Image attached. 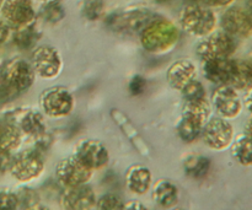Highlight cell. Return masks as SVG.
<instances>
[{"mask_svg": "<svg viewBox=\"0 0 252 210\" xmlns=\"http://www.w3.org/2000/svg\"><path fill=\"white\" fill-rule=\"evenodd\" d=\"M126 203L118 196L107 193L96 201V210H125Z\"/></svg>", "mask_w": 252, "mask_h": 210, "instance_id": "30", "label": "cell"}, {"mask_svg": "<svg viewBox=\"0 0 252 210\" xmlns=\"http://www.w3.org/2000/svg\"><path fill=\"white\" fill-rule=\"evenodd\" d=\"M234 59L220 58L203 60L202 71L204 78L216 85H229L233 74Z\"/></svg>", "mask_w": 252, "mask_h": 210, "instance_id": "17", "label": "cell"}, {"mask_svg": "<svg viewBox=\"0 0 252 210\" xmlns=\"http://www.w3.org/2000/svg\"><path fill=\"white\" fill-rule=\"evenodd\" d=\"M245 134L248 135V137H250L252 139V118H250V120H249L248 123H246L245 125Z\"/></svg>", "mask_w": 252, "mask_h": 210, "instance_id": "41", "label": "cell"}, {"mask_svg": "<svg viewBox=\"0 0 252 210\" xmlns=\"http://www.w3.org/2000/svg\"><path fill=\"white\" fill-rule=\"evenodd\" d=\"M139 39L148 53H167L179 41V30L170 20L153 19L139 32Z\"/></svg>", "mask_w": 252, "mask_h": 210, "instance_id": "1", "label": "cell"}, {"mask_svg": "<svg viewBox=\"0 0 252 210\" xmlns=\"http://www.w3.org/2000/svg\"><path fill=\"white\" fill-rule=\"evenodd\" d=\"M16 194L17 198H19V207H22L24 210L39 203L38 193L36 191H33L32 188H29V187L20 188L16 192Z\"/></svg>", "mask_w": 252, "mask_h": 210, "instance_id": "32", "label": "cell"}, {"mask_svg": "<svg viewBox=\"0 0 252 210\" xmlns=\"http://www.w3.org/2000/svg\"><path fill=\"white\" fill-rule=\"evenodd\" d=\"M43 1H44V2H46V4H47V2H53V1H59V0H43Z\"/></svg>", "mask_w": 252, "mask_h": 210, "instance_id": "43", "label": "cell"}, {"mask_svg": "<svg viewBox=\"0 0 252 210\" xmlns=\"http://www.w3.org/2000/svg\"><path fill=\"white\" fill-rule=\"evenodd\" d=\"M103 0H84L81 4V15L89 21H95L103 14Z\"/></svg>", "mask_w": 252, "mask_h": 210, "instance_id": "29", "label": "cell"}, {"mask_svg": "<svg viewBox=\"0 0 252 210\" xmlns=\"http://www.w3.org/2000/svg\"><path fill=\"white\" fill-rule=\"evenodd\" d=\"M145 88H147V80H145L143 76L135 75L133 76V79L129 83V92L130 95L138 96L142 95L144 92Z\"/></svg>", "mask_w": 252, "mask_h": 210, "instance_id": "34", "label": "cell"}, {"mask_svg": "<svg viewBox=\"0 0 252 210\" xmlns=\"http://www.w3.org/2000/svg\"><path fill=\"white\" fill-rule=\"evenodd\" d=\"M211 101L217 115L225 120H234L243 111V101L236 89L230 85H219L212 93Z\"/></svg>", "mask_w": 252, "mask_h": 210, "instance_id": "11", "label": "cell"}, {"mask_svg": "<svg viewBox=\"0 0 252 210\" xmlns=\"http://www.w3.org/2000/svg\"><path fill=\"white\" fill-rule=\"evenodd\" d=\"M30 63L36 76L44 80L57 78L63 69V59L61 53L56 47L48 44L36 47L31 54Z\"/></svg>", "mask_w": 252, "mask_h": 210, "instance_id": "6", "label": "cell"}, {"mask_svg": "<svg viewBox=\"0 0 252 210\" xmlns=\"http://www.w3.org/2000/svg\"><path fill=\"white\" fill-rule=\"evenodd\" d=\"M7 122L12 123L22 135L36 139L47 132V124L43 113L32 108L17 110L7 116Z\"/></svg>", "mask_w": 252, "mask_h": 210, "instance_id": "13", "label": "cell"}, {"mask_svg": "<svg viewBox=\"0 0 252 210\" xmlns=\"http://www.w3.org/2000/svg\"><path fill=\"white\" fill-rule=\"evenodd\" d=\"M36 74L31 63L22 58L0 60V84L9 88L17 96L27 91L34 83Z\"/></svg>", "mask_w": 252, "mask_h": 210, "instance_id": "2", "label": "cell"}, {"mask_svg": "<svg viewBox=\"0 0 252 210\" xmlns=\"http://www.w3.org/2000/svg\"><path fill=\"white\" fill-rule=\"evenodd\" d=\"M44 170L43 156L36 149L22 150L12 156L9 172L16 181L27 183L38 179Z\"/></svg>", "mask_w": 252, "mask_h": 210, "instance_id": "4", "label": "cell"}, {"mask_svg": "<svg viewBox=\"0 0 252 210\" xmlns=\"http://www.w3.org/2000/svg\"><path fill=\"white\" fill-rule=\"evenodd\" d=\"M93 172L84 166L74 155L61 160L56 167L57 180L65 188L88 183L93 176Z\"/></svg>", "mask_w": 252, "mask_h": 210, "instance_id": "12", "label": "cell"}, {"mask_svg": "<svg viewBox=\"0 0 252 210\" xmlns=\"http://www.w3.org/2000/svg\"><path fill=\"white\" fill-rule=\"evenodd\" d=\"M184 170L191 179L201 180L207 176L211 170V160L199 154H192L184 161Z\"/></svg>", "mask_w": 252, "mask_h": 210, "instance_id": "25", "label": "cell"}, {"mask_svg": "<svg viewBox=\"0 0 252 210\" xmlns=\"http://www.w3.org/2000/svg\"><path fill=\"white\" fill-rule=\"evenodd\" d=\"M65 15L63 6L59 4V1H53V2H47L46 6H44L43 11H42V16L44 17V20L52 24H56L59 22Z\"/></svg>", "mask_w": 252, "mask_h": 210, "instance_id": "31", "label": "cell"}, {"mask_svg": "<svg viewBox=\"0 0 252 210\" xmlns=\"http://www.w3.org/2000/svg\"><path fill=\"white\" fill-rule=\"evenodd\" d=\"M236 49V42L233 36L225 31L212 32L208 36L203 37L197 46V56L202 60L208 59L230 58Z\"/></svg>", "mask_w": 252, "mask_h": 210, "instance_id": "8", "label": "cell"}, {"mask_svg": "<svg viewBox=\"0 0 252 210\" xmlns=\"http://www.w3.org/2000/svg\"><path fill=\"white\" fill-rule=\"evenodd\" d=\"M63 210H93L96 206V194L88 183L68 187L61 197Z\"/></svg>", "mask_w": 252, "mask_h": 210, "instance_id": "16", "label": "cell"}, {"mask_svg": "<svg viewBox=\"0 0 252 210\" xmlns=\"http://www.w3.org/2000/svg\"><path fill=\"white\" fill-rule=\"evenodd\" d=\"M184 113L193 116V117L198 118L199 120L206 123L211 118L212 105L207 98L192 101V102H184Z\"/></svg>", "mask_w": 252, "mask_h": 210, "instance_id": "27", "label": "cell"}, {"mask_svg": "<svg viewBox=\"0 0 252 210\" xmlns=\"http://www.w3.org/2000/svg\"><path fill=\"white\" fill-rule=\"evenodd\" d=\"M229 85L233 86L236 90L252 89V61L234 59L233 74H231Z\"/></svg>", "mask_w": 252, "mask_h": 210, "instance_id": "22", "label": "cell"}, {"mask_svg": "<svg viewBox=\"0 0 252 210\" xmlns=\"http://www.w3.org/2000/svg\"><path fill=\"white\" fill-rule=\"evenodd\" d=\"M74 156L91 171L103 169L110 161L107 148L96 139L80 140L74 150Z\"/></svg>", "mask_w": 252, "mask_h": 210, "instance_id": "10", "label": "cell"}, {"mask_svg": "<svg viewBox=\"0 0 252 210\" xmlns=\"http://www.w3.org/2000/svg\"><path fill=\"white\" fill-rule=\"evenodd\" d=\"M180 24L185 32L197 37H206L214 32L217 16L213 10L203 5H187L180 14Z\"/></svg>", "mask_w": 252, "mask_h": 210, "instance_id": "3", "label": "cell"}, {"mask_svg": "<svg viewBox=\"0 0 252 210\" xmlns=\"http://www.w3.org/2000/svg\"><path fill=\"white\" fill-rule=\"evenodd\" d=\"M249 6H250V10L252 11V0H249Z\"/></svg>", "mask_w": 252, "mask_h": 210, "instance_id": "45", "label": "cell"}, {"mask_svg": "<svg viewBox=\"0 0 252 210\" xmlns=\"http://www.w3.org/2000/svg\"><path fill=\"white\" fill-rule=\"evenodd\" d=\"M171 210H185V209H182V208H175V207H174V209H171Z\"/></svg>", "mask_w": 252, "mask_h": 210, "instance_id": "47", "label": "cell"}, {"mask_svg": "<svg viewBox=\"0 0 252 210\" xmlns=\"http://www.w3.org/2000/svg\"><path fill=\"white\" fill-rule=\"evenodd\" d=\"M203 142L209 149L221 151L231 145L234 140V128L228 120L221 117H212L204 123L202 130Z\"/></svg>", "mask_w": 252, "mask_h": 210, "instance_id": "9", "label": "cell"}, {"mask_svg": "<svg viewBox=\"0 0 252 210\" xmlns=\"http://www.w3.org/2000/svg\"><path fill=\"white\" fill-rule=\"evenodd\" d=\"M22 134L12 123L4 120L0 122V151L12 152L20 148Z\"/></svg>", "mask_w": 252, "mask_h": 210, "instance_id": "23", "label": "cell"}, {"mask_svg": "<svg viewBox=\"0 0 252 210\" xmlns=\"http://www.w3.org/2000/svg\"><path fill=\"white\" fill-rule=\"evenodd\" d=\"M19 198L16 192L9 188H0V210H17Z\"/></svg>", "mask_w": 252, "mask_h": 210, "instance_id": "33", "label": "cell"}, {"mask_svg": "<svg viewBox=\"0 0 252 210\" xmlns=\"http://www.w3.org/2000/svg\"><path fill=\"white\" fill-rule=\"evenodd\" d=\"M152 197L161 208H174L179 202V188L169 180H159L153 186Z\"/></svg>", "mask_w": 252, "mask_h": 210, "instance_id": "20", "label": "cell"}, {"mask_svg": "<svg viewBox=\"0 0 252 210\" xmlns=\"http://www.w3.org/2000/svg\"><path fill=\"white\" fill-rule=\"evenodd\" d=\"M25 210H49L48 208H47V207H44V206H42V204H36V206H33V207H30V208H27V209H25Z\"/></svg>", "mask_w": 252, "mask_h": 210, "instance_id": "42", "label": "cell"}, {"mask_svg": "<svg viewBox=\"0 0 252 210\" xmlns=\"http://www.w3.org/2000/svg\"><path fill=\"white\" fill-rule=\"evenodd\" d=\"M180 92H181L182 98H184V102H192V101L207 98L206 88H204L201 81L196 80V79L187 84Z\"/></svg>", "mask_w": 252, "mask_h": 210, "instance_id": "28", "label": "cell"}, {"mask_svg": "<svg viewBox=\"0 0 252 210\" xmlns=\"http://www.w3.org/2000/svg\"><path fill=\"white\" fill-rule=\"evenodd\" d=\"M153 183V175L144 165H132L126 172V186L132 193L145 194Z\"/></svg>", "mask_w": 252, "mask_h": 210, "instance_id": "19", "label": "cell"}, {"mask_svg": "<svg viewBox=\"0 0 252 210\" xmlns=\"http://www.w3.org/2000/svg\"><path fill=\"white\" fill-rule=\"evenodd\" d=\"M153 19L154 16L149 9L130 7L111 15L107 19V26L117 33H134L142 31Z\"/></svg>", "mask_w": 252, "mask_h": 210, "instance_id": "7", "label": "cell"}, {"mask_svg": "<svg viewBox=\"0 0 252 210\" xmlns=\"http://www.w3.org/2000/svg\"><path fill=\"white\" fill-rule=\"evenodd\" d=\"M16 93L12 92L9 88H6L5 85L0 84V107L4 106L5 103L10 102L11 100H14L16 97Z\"/></svg>", "mask_w": 252, "mask_h": 210, "instance_id": "35", "label": "cell"}, {"mask_svg": "<svg viewBox=\"0 0 252 210\" xmlns=\"http://www.w3.org/2000/svg\"><path fill=\"white\" fill-rule=\"evenodd\" d=\"M125 210H148L147 207L139 201H129L126 203Z\"/></svg>", "mask_w": 252, "mask_h": 210, "instance_id": "39", "label": "cell"}, {"mask_svg": "<svg viewBox=\"0 0 252 210\" xmlns=\"http://www.w3.org/2000/svg\"><path fill=\"white\" fill-rule=\"evenodd\" d=\"M203 125L204 123L198 118L182 113V117L180 118L176 127L177 134L184 143H193L202 135Z\"/></svg>", "mask_w": 252, "mask_h": 210, "instance_id": "21", "label": "cell"}, {"mask_svg": "<svg viewBox=\"0 0 252 210\" xmlns=\"http://www.w3.org/2000/svg\"><path fill=\"white\" fill-rule=\"evenodd\" d=\"M244 106H245L246 110L252 115V89L249 90L248 95H246L245 101H244Z\"/></svg>", "mask_w": 252, "mask_h": 210, "instance_id": "40", "label": "cell"}, {"mask_svg": "<svg viewBox=\"0 0 252 210\" xmlns=\"http://www.w3.org/2000/svg\"><path fill=\"white\" fill-rule=\"evenodd\" d=\"M221 26L224 31L230 36L239 37V38H251L252 11L244 7H230L221 16Z\"/></svg>", "mask_w": 252, "mask_h": 210, "instance_id": "14", "label": "cell"}, {"mask_svg": "<svg viewBox=\"0 0 252 210\" xmlns=\"http://www.w3.org/2000/svg\"><path fill=\"white\" fill-rule=\"evenodd\" d=\"M153 1H155V2H165V1H167V0H153Z\"/></svg>", "mask_w": 252, "mask_h": 210, "instance_id": "44", "label": "cell"}, {"mask_svg": "<svg viewBox=\"0 0 252 210\" xmlns=\"http://www.w3.org/2000/svg\"><path fill=\"white\" fill-rule=\"evenodd\" d=\"M75 101L70 91L63 86L46 89L39 96V107L43 115L52 118L68 117L74 110Z\"/></svg>", "mask_w": 252, "mask_h": 210, "instance_id": "5", "label": "cell"}, {"mask_svg": "<svg viewBox=\"0 0 252 210\" xmlns=\"http://www.w3.org/2000/svg\"><path fill=\"white\" fill-rule=\"evenodd\" d=\"M231 156L243 166H252V139L245 133L231 143Z\"/></svg>", "mask_w": 252, "mask_h": 210, "instance_id": "24", "label": "cell"}, {"mask_svg": "<svg viewBox=\"0 0 252 210\" xmlns=\"http://www.w3.org/2000/svg\"><path fill=\"white\" fill-rule=\"evenodd\" d=\"M11 160H12L11 152L0 151V172H1V174L9 171Z\"/></svg>", "mask_w": 252, "mask_h": 210, "instance_id": "36", "label": "cell"}, {"mask_svg": "<svg viewBox=\"0 0 252 210\" xmlns=\"http://www.w3.org/2000/svg\"><path fill=\"white\" fill-rule=\"evenodd\" d=\"M0 10L5 21L15 29L32 24L36 19L32 0H4Z\"/></svg>", "mask_w": 252, "mask_h": 210, "instance_id": "15", "label": "cell"}, {"mask_svg": "<svg viewBox=\"0 0 252 210\" xmlns=\"http://www.w3.org/2000/svg\"><path fill=\"white\" fill-rule=\"evenodd\" d=\"M197 68L189 59H180L169 66L166 80L174 90L181 91L185 86L196 79Z\"/></svg>", "mask_w": 252, "mask_h": 210, "instance_id": "18", "label": "cell"}, {"mask_svg": "<svg viewBox=\"0 0 252 210\" xmlns=\"http://www.w3.org/2000/svg\"><path fill=\"white\" fill-rule=\"evenodd\" d=\"M41 33H39L38 30L36 29V26L33 25V22L26 26H22L16 29L14 33V43L19 47L20 49H30L34 43H36L37 39L39 38Z\"/></svg>", "mask_w": 252, "mask_h": 210, "instance_id": "26", "label": "cell"}, {"mask_svg": "<svg viewBox=\"0 0 252 210\" xmlns=\"http://www.w3.org/2000/svg\"><path fill=\"white\" fill-rule=\"evenodd\" d=\"M207 6L211 7H224L233 4L235 0H202Z\"/></svg>", "mask_w": 252, "mask_h": 210, "instance_id": "38", "label": "cell"}, {"mask_svg": "<svg viewBox=\"0 0 252 210\" xmlns=\"http://www.w3.org/2000/svg\"><path fill=\"white\" fill-rule=\"evenodd\" d=\"M2 2H4V0H0V9H1L2 6Z\"/></svg>", "mask_w": 252, "mask_h": 210, "instance_id": "46", "label": "cell"}, {"mask_svg": "<svg viewBox=\"0 0 252 210\" xmlns=\"http://www.w3.org/2000/svg\"><path fill=\"white\" fill-rule=\"evenodd\" d=\"M10 26L5 20L0 19V46L5 43L10 37Z\"/></svg>", "mask_w": 252, "mask_h": 210, "instance_id": "37", "label": "cell"}]
</instances>
